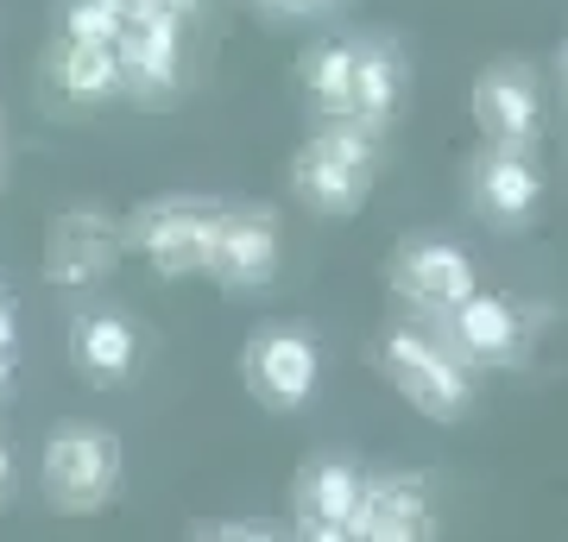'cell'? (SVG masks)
Here are the masks:
<instances>
[{
    "label": "cell",
    "mask_w": 568,
    "mask_h": 542,
    "mask_svg": "<svg viewBox=\"0 0 568 542\" xmlns=\"http://www.w3.org/2000/svg\"><path fill=\"white\" fill-rule=\"evenodd\" d=\"M373 360L379 372L392 379V391L429 422H462L474 417V403H480V379H474V366L462 360V347L448 341L443 328H424L417 321H392L373 335Z\"/></svg>",
    "instance_id": "1"
},
{
    "label": "cell",
    "mask_w": 568,
    "mask_h": 542,
    "mask_svg": "<svg viewBox=\"0 0 568 542\" xmlns=\"http://www.w3.org/2000/svg\"><path fill=\"white\" fill-rule=\"evenodd\" d=\"M379 183V133L361 121H323L291 158V196L323 222H354Z\"/></svg>",
    "instance_id": "2"
},
{
    "label": "cell",
    "mask_w": 568,
    "mask_h": 542,
    "mask_svg": "<svg viewBox=\"0 0 568 542\" xmlns=\"http://www.w3.org/2000/svg\"><path fill=\"white\" fill-rule=\"evenodd\" d=\"M222 196H152L126 215V253H140L159 278H209Z\"/></svg>",
    "instance_id": "3"
},
{
    "label": "cell",
    "mask_w": 568,
    "mask_h": 542,
    "mask_svg": "<svg viewBox=\"0 0 568 542\" xmlns=\"http://www.w3.org/2000/svg\"><path fill=\"white\" fill-rule=\"evenodd\" d=\"M241 385L260 410L297 417L316 398V385H323V347H316V335L297 328V321H265V328H253L241 347Z\"/></svg>",
    "instance_id": "4"
},
{
    "label": "cell",
    "mask_w": 568,
    "mask_h": 542,
    "mask_svg": "<svg viewBox=\"0 0 568 542\" xmlns=\"http://www.w3.org/2000/svg\"><path fill=\"white\" fill-rule=\"evenodd\" d=\"M121 473H126V454H121V436L108 429H89V422H70L58 429L39 454V480H44V499L70 511V518H89L102 511L114 492H121Z\"/></svg>",
    "instance_id": "5"
},
{
    "label": "cell",
    "mask_w": 568,
    "mask_h": 542,
    "mask_svg": "<svg viewBox=\"0 0 568 542\" xmlns=\"http://www.w3.org/2000/svg\"><path fill=\"white\" fill-rule=\"evenodd\" d=\"M386 284H392V297L405 303L410 316L436 321V316H448L462 297L480 290V259H474L462 241H448V234H410V241L392 246Z\"/></svg>",
    "instance_id": "6"
},
{
    "label": "cell",
    "mask_w": 568,
    "mask_h": 542,
    "mask_svg": "<svg viewBox=\"0 0 568 542\" xmlns=\"http://www.w3.org/2000/svg\"><path fill=\"white\" fill-rule=\"evenodd\" d=\"M467 114L480 145H530L544 152V82L525 58H499L467 82Z\"/></svg>",
    "instance_id": "7"
},
{
    "label": "cell",
    "mask_w": 568,
    "mask_h": 542,
    "mask_svg": "<svg viewBox=\"0 0 568 542\" xmlns=\"http://www.w3.org/2000/svg\"><path fill=\"white\" fill-rule=\"evenodd\" d=\"M544 190V164L530 145H480L467 164V208L499 234H518V227L537 222Z\"/></svg>",
    "instance_id": "8"
},
{
    "label": "cell",
    "mask_w": 568,
    "mask_h": 542,
    "mask_svg": "<svg viewBox=\"0 0 568 542\" xmlns=\"http://www.w3.org/2000/svg\"><path fill=\"white\" fill-rule=\"evenodd\" d=\"M126 253V215L102 208V202H82V208H63L51 222V241H44V278L51 284H95L108 278Z\"/></svg>",
    "instance_id": "9"
},
{
    "label": "cell",
    "mask_w": 568,
    "mask_h": 542,
    "mask_svg": "<svg viewBox=\"0 0 568 542\" xmlns=\"http://www.w3.org/2000/svg\"><path fill=\"white\" fill-rule=\"evenodd\" d=\"M284 265V234L278 215L265 202H227L222 227H215V265L209 278L222 290H272Z\"/></svg>",
    "instance_id": "10"
},
{
    "label": "cell",
    "mask_w": 568,
    "mask_h": 542,
    "mask_svg": "<svg viewBox=\"0 0 568 542\" xmlns=\"http://www.w3.org/2000/svg\"><path fill=\"white\" fill-rule=\"evenodd\" d=\"M436 328H443L448 341L462 347V360L480 372V366H525L530 360V316L518 309L511 297H499V290H474V297H462L448 316H436Z\"/></svg>",
    "instance_id": "11"
},
{
    "label": "cell",
    "mask_w": 568,
    "mask_h": 542,
    "mask_svg": "<svg viewBox=\"0 0 568 542\" xmlns=\"http://www.w3.org/2000/svg\"><path fill=\"white\" fill-rule=\"evenodd\" d=\"M436 530V492L417 467H392V473H366L361 504L347 523V542H417Z\"/></svg>",
    "instance_id": "12"
},
{
    "label": "cell",
    "mask_w": 568,
    "mask_h": 542,
    "mask_svg": "<svg viewBox=\"0 0 568 542\" xmlns=\"http://www.w3.org/2000/svg\"><path fill=\"white\" fill-rule=\"evenodd\" d=\"M361 480L366 473L347 454L304 461L291 480V530L304 542H342L347 523H354V504H361Z\"/></svg>",
    "instance_id": "13"
},
{
    "label": "cell",
    "mask_w": 568,
    "mask_h": 542,
    "mask_svg": "<svg viewBox=\"0 0 568 542\" xmlns=\"http://www.w3.org/2000/svg\"><path fill=\"white\" fill-rule=\"evenodd\" d=\"M121 63H126V95L159 101L183 76V20L152 0H126V32H121Z\"/></svg>",
    "instance_id": "14"
},
{
    "label": "cell",
    "mask_w": 568,
    "mask_h": 542,
    "mask_svg": "<svg viewBox=\"0 0 568 542\" xmlns=\"http://www.w3.org/2000/svg\"><path fill=\"white\" fill-rule=\"evenodd\" d=\"M405 95H410L405 44L392 39V32L361 39V58H354V108H347V121H361L366 133H379V140H386L392 121L405 114Z\"/></svg>",
    "instance_id": "15"
},
{
    "label": "cell",
    "mask_w": 568,
    "mask_h": 542,
    "mask_svg": "<svg viewBox=\"0 0 568 542\" xmlns=\"http://www.w3.org/2000/svg\"><path fill=\"white\" fill-rule=\"evenodd\" d=\"M44 89L63 101V108H95V101L126 95V63L121 44H95V39H63L51 44L44 58Z\"/></svg>",
    "instance_id": "16"
},
{
    "label": "cell",
    "mask_w": 568,
    "mask_h": 542,
    "mask_svg": "<svg viewBox=\"0 0 568 542\" xmlns=\"http://www.w3.org/2000/svg\"><path fill=\"white\" fill-rule=\"evenodd\" d=\"M70 366L82 385H126L140 366V328L121 309H95V316L70 321Z\"/></svg>",
    "instance_id": "17"
},
{
    "label": "cell",
    "mask_w": 568,
    "mask_h": 542,
    "mask_svg": "<svg viewBox=\"0 0 568 542\" xmlns=\"http://www.w3.org/2000/svg\"><path fill=\"white\" fill-rule=\"evenodd\" d=\"M354 58H361V39H316L304 51V63H297L304 101L323 121H342L354 108Z\"/></svg>",
    "instance_id": "18"
},
{
    "label": "cell",
    "mask_w": 568,
    "mask_h": 542,
    "mask_svg": "<svg viewBox=\"0 0 568 542\" xmlns=\"http://www.w3.org/2000/svg\"><path fill=\"white\" fill-rule=\"evenodd\" d=\"M121 32H126V0H70L63 7V39L121 44Z\"/></svg>",
    "instance_id": "19"
},
{
    "label": "cell",
    "mask_w": 568,
    "mask_h": 542,
    "mask_svg": "<svg viewBox=\"0 0 568 542\" xmlns=\"http://www.w3.org/2000/svg\"><path fill=\"white\" fill-rule=\"evenodd\" d=\"M253 7H265V13H291V20H310V13H328L335 0H253Z\"/></svg>",
    "instance_id": "20"
},
{
    "label": "cell",
    "mask_w": 568,
    "mask_h": 542,
    "mask_svg": "<svg viewBox=\"0 0 568 542\" xmlns=\"http://www.w3.org/2000/svg\"><path fill=\"white\" fill-rule=\"evenodd\" d=\"M209 536H222V542H253V536H265V530H253V523H215V530H209Z\"/></svg>",
    "instance_id": "21"
},
{
    "label": "cell",
    "mask_w": 568,
    "mask_h": 542,
    "mask_svg": "<svg viewBox=\"0 0 568 542\" xmlns=\"http://www.w3.org/2000/svg\"><path fill=\"white\" fill-rule=\"evenodd\" d=\"M152 7H164V13H178V20H190V13H203L209 0H152Z\"/></svg>",
    "instance_id": "22"
},
{
    "label": "cell",
    "mask_w": 568,
    "mask_h": 542,
    "mask_svg": "<svg viewBox=\"0 0 568 542\" xmlns=\"http://www.w3.org/2000/svg\"><path fill=\"white\" fill-rule=\"evenodd\" d=\"M7 485H13V448H7V436H0V504H7Z\"/></svg>",
    "instance_id": "23"
},
{
    "label": "cell",
    "mask_w": 568,
    "mask_h": 542,
    "mask_svg": "<svg viewBox=\"0 0 568 542\" xmlns=\"http://www.w3.org/2000/svg\"><path fill=\"white\" fill-rule=\"evenodd\" d=\"M549 63H556V89H562V101H568V39L556 44V58H549Z\"/></svg>",
    "instance_id": "24"
}]
</instances>
